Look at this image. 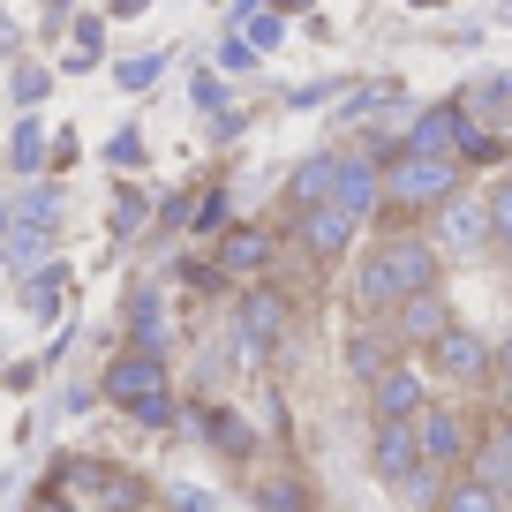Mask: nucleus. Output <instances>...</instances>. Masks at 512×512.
<instances>
[{
	"label": "nucleus",
	"instance_id": "obj_37",
	"mask_svg": "<svg viewBox=\"0 0 512 512\" xmlns=\"http://www.w3.org/2000/svg\"><path fill=\"white\" fill-rule=\"evenodd\" d=\"M8 46H16V23H8V16H0V53H8Z\"/></svg>",
	"mask_w": 512,
	"mask_h": 512
},
{
	"label": "nucleus",
	"instance_id": "obj_7",
	"mask_svg": "<svg viewBox=\"0 0 512 512\" xmlns=\"http://www.w3.org/2000/svg\"><path fill=\"white\" fill-rule=\"evenodd\" d=\"M369 467H377V482L400 490V482L422 467V430H415V422H377V437H369Z\"/></svg>",
	"mask_w": 512,
	"mask_h": 512
},
{
	"label": "nucleus",
	"instance_id": "obj_23",
	"mask_svg": "<svg viewBox=\"0 0 512 512\" xmlns=\"http://www.w3.org/2000/svg\"><path fill=\"white\" fill-rule=\"evenodd\" d=\"M256 512H309V497L294 490V482H264V490H256Z\"/></svg>",
	"mask_w": 512,
	"mask_h": 512
},
{
	"label": "nucleus",
	"instance_id": "obj_39",
	"mask_svg": "<svg viewBox=\"0 0 512 512\" xmlns=\"http://www.w3.org/2000/svg\"><path fill=\"white\" fill-rule=\"evenodd\" d=\"M136 8H144V0H113V16H136Z\"/></svg>",
	"mask_w": 512,
	"mask_h": 512
},
{
	"label": "nucleus",
	"instance_id": "obj_19",
	"mask_svg": "<svg viewBox=\"0 0 512 512\" xmlns=\"http://www.w3.org/2000/svg\"><path fill=\"white\" fill-rule=\"evenodd\" d=\"M144 219H151L144 196H136V189H113V204H106V234L113 241H136V234H144Z\"/></svg>",
	"mask_w": 512,
	"mask_h": 512
},
{
	"label": "nucleus",
	"instance_id": "obj_1",
	"mask_svg": "<svg viewBox=\"0 0 512 512\" xmlns=\"http://www.w3.org/2000/svg\"><path fill=\"white\" fill-rule=\"evenodd\" d=\"M437 264H445V249H437L430 234H392L354 264V302L362 309H400V302H415V294L437 287Z\"/></svg>",
	"mask_w": 512,
	"mask_h": 512
},
{
	"label": "nucleus",
	"instance_id": "obj_35",
	"mask_svg": "<svg viewBox=\"0 0 512 512\" xmlns=\"http://www.w3.org/2000/svg\"><path fill=\"white\" fill-rule=\"evenodd\" d=\"M497 384L512 392V339H497Z\"/></svg>",
	"mask_w": 512,
	"mask_h": 512
},
{
	"label": "nucleus",
	"instance_id": "obj_10",
	"mask_svg": "<svg viewBox=\"0 0 512 512\" xmlns=\"http://www.w3.org/2000/svg\"><path fill=\"white\" fill-rule=\"evenodd\" d=\"M415 430H422V460L430 467H460L467 460V415L460 407H422Z\"/></svg>",
	"mask_w": 512,
	"mask_h": 512
},
{
	"label": "nucleus",
	"instance_id": "obj_33",
	"mask_svg": "<svg viewBox=\"0 0 512 512\" xmlns=\"http://www.w3.org/2000/svg\"><path fill=\"white\" fill-rule=\"evenodd\" d=\"M196 106H211V113H219V106H226V91H219V76H196Z\"/></svg>",
	"mask_w": 512,
	"mask_h": 512
},
{
	"label": "nucleus",
	"instance_id": "obj_11",
	"mask_svg": "<svg viewBox=\"0 0 512 512\" xmlns=\"http://www.w3.org/2000/svg\"><path fill=\"white\" fill-rule=\"evenodd\" d=\"M272 256H279V241L264 234V226H226V234H219V272L226 279H256Z\"/></svg>",
	"mask_w": 512,
	"mask_h": 512
},
{
	"label": "nucleus",
	"instance_id": "obj_3",
	"mask_svg": "<svg viewBox=\"0 0 512 512\" xmlns=\"http://www.w3.org/2000/svg\"><path fill=\"white\" fill-rule=\"evenodd\" d=\"M234 332H241V347H249V354L287 347V339H294V302H287L279 287H241V302H234Z\"/></svg>",
	"mask_w": 512,
	"mask_h": 512
},
{
	"label": "nucleus",
	"instance_id": "obj_8",
	"mask_svg": "<svg viewBox=\"0 0 512 512\" xmlns=\"http://www.w3.org/2000/svg\"><path fill=\"white\" fill-rule=\"evenodd\" d=\"M467 144H475L467 106H430V113H415V128H407V151H452V159H467Z\"/></svg>",
	"mask_w": 512,
	"mask_h": 512
},
{
	"label": "nucleus",
	"instance_id": "obj_21",
	"mask_svg": "<svg viewBox=\"0 0 512 512\" xmlns=\"http://www.w3.org/2000/svg\"><path fill=\"white\" fill-rule=\"evenodd\" d=\"M61 264H53V272H31V287H23V302H31V317H53V309H61Z\"/></svg>",
	"mask_w": 512,
	"mask_h": 512
},
{
	"label": "nucleus",
	"instance_id": "obj_40",
	"mask_svg": "<svg viewBox=\"0 0 512 512\" xmlns=\"http://www.w3.org/2000/svg\"><path fill=\"white\" fill-rule=\"evenodd\" d=\"M407 8H437V0H407Z\"/></svg>",
	"mask_w": 512,
	"mask_h": 512
},
{
	"label": "nucleus",
	"instance_id": "obj_2",
	"mask_svg": "<svg viewBox=\"0 0 512 512\" xmlns=\"http://www.w3.org/2000/svg\"><path fill=\"white\" fill-rule=\"evenodd\" d=\"M445 196H460V159L452 151H400L384 166V204L392 211H437Z\"/></svg>",
	"mask_w": 512,
	"mask_h": 512
},
{
	"label": "nucleus",
	"instance_id": "obj_9",
	"mask_svg": "<svg viewBox=\"0 0 512 512\" xmlns=\"http://www.w3.org/2000/svg\"><path fill=\"white\" fill-rule=\"evenodd\" d=\"M422 407H430V400H422V377H415V362H392L377 384H369V415H377V422H415Z\"/></svg>",
	"mask_w": 512,
	"mask_h": 512
},
{
	"label": "nucleus",
	"instance_id": "obj_31",
	"mask_svg": "<svg viewBox=\"0 0 512 512\" xmlns=\"http://www.w3.org/2000/svg\"><path fill=\"white\" fill-rule=\"evenodd\" d=\"M174 512H211V490H196V482H181V490H174Z\"/></svg>",
	"mask_w": 512,
	"mask_h": 512
},
{
	"label": "nucleus",
	"instance_id": "obj_36",
	"mask_svg": "<svg viewBox=\"0 0 512 512\" xmlns=\"http://www.w3.org/2000/svg\"><path fill=\"white\" fill-rule=\"evenodd\" d=\"M8 241H16V211H0V256H8Z\"/></svg>",
	"mask_w": 512,
	"mask_h": 512
},
{
	"label": "nucleus",
	"instance_id": "obj_27",
	"mask_svg": "<svg viewBox=\"0 0 512 512\" xmlns=\"http://www.w3.org/2000/svg\"><path fill=\"white\" fill-rule=\"evenodd\" d=\"M482 204H490V226H497V241L512 249V181H497V189L482 196Z\"/></svg>",
	"mask_w": 512,
	"mask_h": 512
},
{
	"label": "nucleus",
	"instance_id": "obj_4",
	"mask_svg": "<svg viewBox=\"0 0 512 512\" xmlns=\"http://www.w3.org/2000/svg\"><path fill=\"white\" fill-rule=\"evenodd\" d=\"M98 392H106L113 407H128V415H144L151 400H166V354H113L106 377H98Z\"/></svg>",
	"mask_w": 512,
	"mask_h": 512
},
{
	"label": "nucleus",
	"instance_id": "obj_25",
	"mask_svg": "<svg viewBox=\"0 0 512 512\" xmlns=\"http://www.w3.org/2000/svg\"><path fill=\"white\" fill-rule=\"evenodd\" d=\"M211 445H219V452H249L256 437H249V422H241V415H211Z\"/></svg>",
	"mask_w": 512,
	"mask_h": 512
},
{
	"label": "nucleus",
	"instance_id": "obj_28",
	"mask_svg": "<svg viewBox=\"0 0 512 512\" xmlns=\"http://www.w3.org/2000/svg\"><path fill=\"white\" fill-rule=\"evenodd\" d=\"M38 159H46V136L23 121V128H16V166H23V174H38Z\"/></svg>",
	"mask_w": 512,
	"mask_h": 512
},
{
	"label": "nucleus",
	"instance_id": "obj_32",
	"mask_svg": "<svg viewBox=\"0 0 512 512\" xmlns=\"http://www.w3.org/2000/svg\"><path fill=\"white\" fill-rule=\"evenodd\" d=\"M31 512H76V505H68V490L53 482V490H38V497H31Z\"/></svg>",
	"mask_w": 512,
	"mask_h": 512
},
{
	"label": "nucleus",
	"instance_id": "obj_6",
	"mask_svg": "<svg viewBox=\"0 0 512 512\" xmlns=\"http://www.w3.org/2000/svg\"><path fill=\"white\" fill-rule=\"evenodd\" d=\"M430 241L445 256H475L482 241H497V226H490V204H467V196H445L437 204V226H430Z\"/></svg>",
	"mask_w": 512,
	"mask_h": 512
},
{
	"label": "nucleus",
	"instance_id": "obj_20",
	"mask_svg": "<svg viewBox=\"0 0 512 512\" xmlns=\"http://www.w3.org/2000/svg\"><path fill=\"white\" fill-rule=\"evenodd\" d=\"M437 512H505V497H497L482 475H467V482H452V490H445V505H437Z\"/></svg>",
	"mask_w": 512,
	"mask_h": 512
},
{
	"label": "nucleus",
	"instance_id": "obj_30",
	"mask_svg": "<svg viewBox=\"0 0 512 512\" xmlns=\"http://www.w3.org/2000/svg\"><path fill=\"white\" fill-rule=\"evenodd\" d=\"M249 61H256L249 38H226V46H219V68H249Z\"/></svg>",
	"mask_w": 512,
	"mask_h": 512
},
{
	"label": "nucleus",
	"instance_id": "obj_18",
	"mask_svg": "<svg viewBox=\"0 0 512 512\" xmlns=\"http://www.w3.org/2000/svg\"><path fill=\"white\" fill-rule=\"evenodd\" d=\"M475 475H482V482H490V490L512 505V415H505V422H497V430L475 445Z\"/></svg>",
	"mask_w": 512,
	"mask_h": 512
},
{
	"label": "nucleus",
	"instance_id": "obj_14",
	"mask_svg": "<svg viewBox=\"0 0 512 512\" xmlns=\"http://www.w3.org/2000/svg\"><path fill=\"white\" fill-rule=\"evenodd\" d=\"M332 204H347L354 219H369V211L384 204V166H377V159H339V189H332Z\"/></svg>",
	"mask_w": 512,
	"mask_h": 512
},
{
	"label": "nucleus",
	"instance_id": "obj_16",
	"mask_svg": "<svg viewBox=\"0 0 512 512\" xmlns=\"http://www.w3.org/2000/svg\"><path fill=\"white\" fill-rule=\"evenodd\" d=\"M128 332H136V347H144V354H166V347H174L159 287H136V294H128Z\"/></svg>",
	"mask_w": 512,
	"mask_h": 512
},
{
	"label": "nucleus",
	"instance_id": "obj_17",
	"mask_svg": "<svg viewBox=\"0 0 512 512\" xmlns=\"http://www.w3.org/2000/svg\"><path fill=\"white\" fill-rule=\"evenodd\" d=\"M332 189H339V159H302V166H294V181H287L294 219H302V211H317V204H332Z\"/></svg>",
	"mask_w": 512,
	"mask_h": 512
},
{
	"label": "nucleus",
	"instance_id": "obj_5",
	"mask_svg": "<svg viewBox=\"0 0 512 512\" xmlns=\"http://www.w3.org/2000/svg\"><path fill=\"white\" fill-rule=\"evenodd\" d=\"M430 369L445 384H482V377H497V347L482 332H467V324H452V332L430 347Z\"/></svg>",
	"mask_w": 512,
	"mask_h": 512
},
{
	"label": "nucleus",
	"instance_id": "obj_34",
	"mask_svg": "<svg viewBox=\"0 0 512 512\" xmlns=\"http://www.w3.org/2000/svg\"><path fill=\"white\" fill-rule=\"evenodd\" d=\"M279 38V16H249V46H272Z\"/></svg>",
	"mask_w": 512,
	"mask_h": 512
},
{
	"label": "nucleus",
	"instance_id": "obj_12",
	"mask_svg": "<svg viewBox=\"0 0 512 512\" xmlns=\"http://www.w3.org/2000/svg\"><path fill=\"white\" fill-rule=\"evenodd\" d=\"M392 317H400V339H407V347H437V339L452 332V302H445V287H430V294H415V302H400Z\"/></svg>",
	"mask_w": 512,
	"mask_h": 512
},
{
	"label": "nucleus",
	"instance_id": "obj_22",
	"mask_svg": "<svg viewBox=\"0 0 512 512\" xmlns=\"http://www.w3.org/2000/svg\"><path fill=\"white\" fill-rule=\"evenodd\" d=\"M467 106H482L490 121H512V76H490V83H482L475 98H467Z\"/></svg>",
	"mask_w": 512,
	"mask_h": 512
},
{
	"label": "nucleus",
	"instance_id": "obj_38",
	"mask_svg": "<svg viewBox=\"0 0 512 512\" xmlns=\"http://www.w3.org/2000/svg\"><path fill=\"white\" fill-rule=\"evenodd\" d=\"M68 16V0H46V23H61Z\"/></svg>",
	"mask_w": 512,
	"mask_h": 512
},
{
	"label": "nucleus",
	"instance_id": "obj_41",
	"mask_svg": "<svg viewBox=\"0 0 512 512\" xmlns=\"http://www.w3.org/2000/svg\"><path fill=\"white\" fill-rule=\"evenodd\" d=\"M128 512H144V505H128Z\"/></svg>",
	"mask_w": 512,
	"mask_h": 512
},
{
	"label": "nucleus",
	"instance_id": "obj_15",
	"mask_svg": "<svg viewBox=\"0 0 512 512\" xmlns=\"http://www.w3.org/2000/svg\"><path fill=\"white\" fill-rule=\"evenodd\" d=\"M392 362H400V354H392V339H384L377 324H354V332H347V377L354 384H377Z\"/></svg>",
	"mask_w": 512,
	"mask_h": 512
},
{
	"label": "nucleus",
	"instance_id": "obj_24",
	"mask_svg": "<svg viewBox=\"0 0 512 512\" xmlns=\"http://www.w3.org/2000/svg\"><path fill=\"white\" fill-rule=\"evenodd\" d=\"M189 219H196V234H226V189H204Z\"/></svg>",
	"mask_w": 512,
	"mask_h": 512
},
{
	"label": "nucleus",
	"instance_id": "obj_13",
	"mask_svg": "<svg viewBox=\"0 0 512 512\" xmlns=\"http://www.w3.org/2000/svg\"><path fill=\"white\" fill-rule=\"evenodd\" d=\"M354 226L362 219H354L347 204H317V211H302V249L317 256V264H332V256L354 241Z\"/></svg>",
	"mask_w": 512,
	"mask_h": 512
},
{
	"label": "nucleus",
	"instance_id": "obj_26",
	"mask_svg": "<svg viewBox=\"0 0 512 512\" xmlns=\"http://www.w3.org/2000/svg\"><path fill=\"white\" fill-rule=\"evenodd\" d=\"M159 68H166L159 53H136V61H121V68H113V83H121V91H144V83L159 76Z\"/></svg>",
	"mask_w": 512,
	"mask_h": 512
},
{
	"label": "nucleus",
	"instance_id": "obj_29",
	"mask_svg": "<svg viewBox=\"0 0 512 512\" xmlns=\"http://www.w3.org/2000/svg\"><path fill=\"white\" fill-rule=\"evenodd\" d=\"M106 159H113V166H144V136H136V128H121V136L106 144Z\"/></svg>",
	"mask_w": 512,
	"mask_h": 512
}]
</instances>
